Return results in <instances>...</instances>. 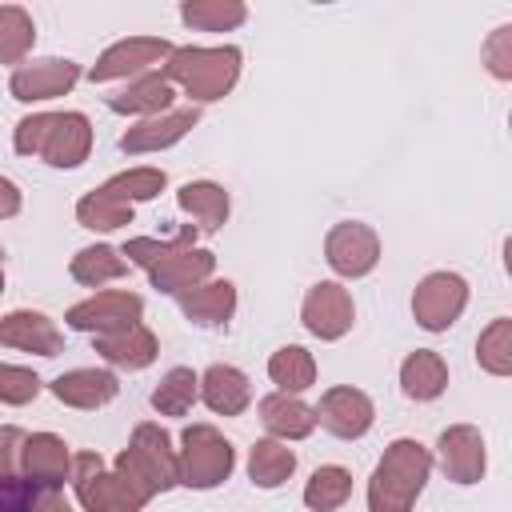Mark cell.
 I'll return each instance as SVG.
<instances>
[{
    "mask_svg": "<svg viewBox=\"0 0 512 512\" xmlns=\"http://www.w3.org/2000/svg\"><path fill=\"white\" fill-rule=\"evenodd\" d=\"M232 284H208L200 292H188L184 296V312L196 320V324H224L232 316Z\"/></svg>",
    "mask_w": 512,
    "mask_h": 512,
    "instance_id": "4316f807",
    "label": "cell"
},
{
    "mask_svg": "<svg viewBox=\"0 0 512 512\" xmlns=\"http://www.w3.org/2000/svg\"><path fill=\"white\" fill-rule=\"evenodd\" d=\"M192 400H196V376L188 368H172L164 376V384L152 392V404L160 412H168V416H184Z\"/></svg>",
    "mask_w": 512,
    "mask_h": 512,
    "instance_id": "4dcf8cb0",
    "label": "cell"
},
{
    "mask_svg": "<svg viewBox=\"0 0 512 512\" xmlns=\"http://www.w3.org/2000/svg\"><path fill=\"white\" fill-rule=\"evenodd\" d=\"M120 476L132 480L144 496H152L156 488H168L180 480V464L168 452V436L160 428H136L132 448L120 456Z\"/></svg>",
    "mask_w": 512,
    "mask_h": 512,
    "instance_id": "277c9868",
    "label": "cell"
},
{
    "mask_svg": "<svg viewBox=\"0 0 512 512\" xmlns=\"http://www.w3.org/2000/svg\"><path fill=\"white\" fill-rule=\"evenodd\" d=\"M248 400H252V388H248L244 372H236V368H228V364H216V368L204 372V404H208L212 412L236 416V412L248 408Z\"/></svg>",
    "mask_w": 512,
    "mask_h": 512,
    "instance_id": "9a60e30c",
    "label": "cell"
},
{
    "mask_svg": "<svg viewBox=\"0 0 512 512\" xmlns=\"http://www.w3.org/2000/svg\"><path fill=\"white\" fill-rule=\"evenodd\" d=\"M108 104H112L116 112H164V108L172 104V84H168V76L148 72V76H140L124 96H112Z\"/></svg>",
    "mask_w": 512,
    "mask_h": 512,
    "instance_id": "603a6c76",
    "label": "cell"
},
{
    "mask_svg": "<svg viewBox=\"0 0 512 512\" xmlns=\"http://www.w3.org/2000/svg\"><path fill=\"white\" fill-rule=\"evenodd\" d=\"M160 188H164V172H156V168H132V172L108 180L100 192L112 196V200H120V204H128V200H148Z\"/></svg>",
    "mask_w": 512,
    "mask_h": 512,
    "instance_id": "f546056e",
    "label": "cell"
},
{
    "mask_svg": "<svg viewBox=\"0 0 512 512\" xmlns=\"http://www.w3.org/2000/svg\"><path fill=\"white\" fill-rule=\"evenodd\" d=\"M96 348L104 352V360L124 364V368H144L156 356V340L140 324H132L124 332H112V336H96Z\"/></svg>",
    "mask_w": 512,
    "mask_h": 512,
    "instance_id": "ffe728a7",
    "label": "cell"
},
{
    "mask_svg": "<svg viewBox=\"0 0 512 512\" xmlns=\"http://www.w3.org/2000/svg\"><path fill=\"white\" fill-rule=\"evenodd\" d=\"M260 420H264L268 432H276V436H292V440H300V436H308V432L316 428V412L304 408L300 400H292L288 392L260 400Z\"/></svg>",
    "mask_w": 512,
    "mask_h": 512,
    "instance_id": "d6986e66",
    "label": "cell"
},
{
    "mask_svg": "<svg viewBox=\"0 0 512 512\" xmlns=\"http://www.w3.org/2000/svg\"><path fill=\"white\" fill-rule=\"evenodd\" d=\"M184 20L204 24V28H224V24H240L244 8L240 4H184Z\"/></svg>",
    "mask_w": 512,
    "mask_h": 512,
    "instance_id": "d590c367",
    "label": "cell"
},
{
    "mask_svg": "<svg viewBox=\"0 0 512 512\" xmlns=\"http://www.w3.org/2000/svg\"><path fill=\"white\" fill-rule=\"evenodd\" d=\"M400 380H404V392H408V396H416V400H432V396L444 392L448 372H444V364H440L436 352H416V356L404 360Z\"/></svg>",
    "mask_w": 512,
    "mask_h": 512,
    "instance_id": "7402d4cb",
    "label": "cell"
},
{
    "mask_svg": "<svg viewBox=\"0 0 512 512\" xmlns=\"http://www.w3.org/2000/svg\"><path fill=\"white\" fill-rule=\"evenodd\" d=\"M32 44V20L20 8H0V60H20Z\"/></svg>",
    "mask_w": 512,
    "mask_h": 512,
    "instance_id": "d6a6232c",
    "label": "cell"
},
{
    "mask_svg": "<svg viewBox=\"0 0 512 512\" xmlns=\"http://www.w3.org/2000/svg\"><path fill=\"white\" fill-rule=\"evenodd\" d=\"M52 392L76 408H96L104 400L116 396V376L112 372H96V368H80V372H68L52 384Z\"/></svg>",
    "mask_w": 512,
    "mask_h": 512,
    "instance_id": "ac0fdd59",
    "label": "cell"
},
{
    "mask_svg": "<svg viewBox=\"0 0 512 512\" xmlns=\"http://www.w3.org/2000/svg\"><path fill=\"white\" fill-rule=\"evenodd\" d=\"M16 148L20 152H40L48 164L56 168H72L84 160L88 152V120L80 112H64V116H32L20 124L16 132Z\"/></svg>",
    "mask_w": 512,
    "mask_h": 512,
    "instance_id": "7a4b0ae2",
    "label": "cell"
},
{
    "mask_svg": "<svg viewBox=\"0 0 512 512\" xmlns=\"http://www.w3.org/2000/svg\"><path fill=\"white\" fill-rule=\"evenodd\" d=\"M136 320H140V296H128V292H100V296H92V300H84L68 312L72 328H84V332H96V336L124 332Z\"/></svg>",
    "mask_w": 512,
    "mask_h": 512,
    "instance_id": "52a82bcc",
    "label": "cell"
},
{
    "mask_svg": "<svg viewBox=\"0 0 512 512\" xmlns=\"http://www.w3.org/2000/svg\"><path fill=\"white\" fill-rule=\"evenodd\" d=\"M0 284H4V276H0Z\"/></svg>",
    "mask_w": 512,
    "mask_h": 512,
    "instance_id": "f35d334b",
    "label": "cell"
},
{
    "mask_svg": "<svg viewBox=\"0 0 512 512\" xmlns=\"http://www.w3.org/2000/svg\"><path fill=\"white\" fill-rule=\"evenodd\" d=\"M464 300H468L464 280H460L456 272H436V276H428V280L416 288L412 308H416V320H420L424 328L440 332V328H448V324L460 316Z\"/></svg>",
    "mask_w": 512,
    "mask_h": 512,
    "instance_id": "ba28073f",
    "label": "cell"
},
{
    "mask_svg": "<svg viewBox=\"0 0 512 512\" xmlns=\"http://www.w3.org/2000/svg\"><path fill=\"white\" fill-rule=\"evenodd\" d=\"M480 364L488 372H508V320H496L480 336Z\"/></svg>",
    "mask_w": 512,
    "mask_h": 512,
    "instance_id": "e575fe53",
    "label": "cell"
},
{
    "mask_svg": "<svg viewBox=\"0 0 512 512\" xmlns=\"http://www.w3.org/2000/svg\"><path fill=\"white\" fill-rule=\"evenodd\" d=\"M440 456H444V468L456 484H472L480 472H484V444L472 428H452L440 436Z\"/></svg>",
    "mask_w": 512,
    "mask_h": 512,
    "instance_id": "5bb4252c",
    "label": "cell"
},
{
    "mask_svg": "<svg viewBox=\"0 0 512 512\" xmlns=\"http://www.w3.org/2000/svg\"><path fill=\"white\" fill-rule=\"evenodd\" d=\"M316 420H320L328 432L352 440V436H364V432H368V424H372V404H368V396L356 392V388H332V392L320 400Z\"/></svg>",
    "mask_w": 512,
    "mask_h": 512,
    "instance_id": "30bf717a",
    "label": "cell"
},
{
    "mask_svg": "<svg viewBox=\"0 0 512 512\" xmlns=\"http://www.w3.org/2000/svg\"><path fill=\"white\" fill-rule=\"evenodd\" d=\"M20 208V192H16V184L12 180H4L0 176V216H12Z\"/></svg>",
    "mask_w": 512,
    "mask_h": 512,
    "instance_id": "74e56055",
    "label": "cell"
},
{
    "mask_svg": "<svg viewBox=\"0 0 512 512\" xmlns=\"http://www.w3.org/2000/svg\"><path fill=\"white\" fill-rule=\"evenodd\" d=\"M164 72L180 80L196 100H216L232 88L240 72V52L236 48H184V52H172V64Z\"/></svg>",
    "mask_w": 512,
    "mask_h": 512,
    "instance_id": "3957f363",
    "label": "cell"
},
{
    "mask_svg": "<svg viewBox=\"0 0 512 512\" xmlns=\"http://www.w3.org/2000/svg\"><path fill=\"white\" fill-rule=\"evenodd\" d=\"M196 108H184V112H172V116H164V120H148V124H140V128H132L124 140H120V148L124 152H144V148H156V144H172V140H180L192 124H196Z\"/></svg>",
    "mask_w": 512,
    "mask_h": 512,
    "instance_id": "44dd1931",
    "label": "cell"
},
{
    "mask_svg": "<svg viewBox=\"0 0 512 512\" xmlns=\"http://www.w3.org/2000/svg\"><path fill=\"white\" fill-rule=\"evenodd\" d=\"M232 472V444L220 440L208 424H196L184 432V464L180 480L192 488H212Z\"/></svg>",
    "mask_w": 512,
    "mask_h": 512,
    "instance_id": "8992f818",
    "label": "cell"
},
{
    "mask_svg": "<svg viewBox=\"0 0 512 512\" xmlns=\"http://www.w3.org/2000/svg\"><path fill=\"white\" fill-rule=\"evenodd\" d=\"M0 340L8 344H20V348H32L40 356H56L60 352V332L48 324V316L40 312H12L4 324H0Z\"/></svg>",
    "mask_w": 512,
    "mask_h": 512,
    "instance_id": "2e32d148",
    "label": "cell"
},
{
    "mask_svg": "<svg viewBox=\"0 0 512 512\" xmlns=\"http://www.w3.org/2000/svg\"><path fill=\"white\" fill-rule=\"evenodd\" d=\"M268 372H272V380L280 384V392H300V388L312 384L316 364H312V356H308L304 348H280V352L272 356Z\"/></svg>",
    "mask_w": 512,
    "mask_h": 512,
    "instance_id": "83f0119b",
    "label": "cell"
},
{
    "mask_svg": "<svg viewBox=\"0 0 512 512\" xmlns=\"http://www.w3.org/2000/svg\"><path fill=\"white\" fill-rule=\"evenodd\" d=\"M76 492L92 512H136L148 500L132 480L104 476L100 472V456H92V452L76 456Z\"/></svg>",
    "mask_w": 512,
    "mask_h": 512,
    "instance_id": "5b68a950",
    "label": "cell"
},
{
    "mask_svg": "<svg viewBox=\"0 0 512 512\" xmlns=\"http://www.w3.org/2000/svg\"><path fill=\"white\" fill-rule=\"evenodd\" d=\"M424 476H428L424 448L416 440H396L372 476V488H368L372 512H408L412 496L424 488Z\"/></svg>",
    "mask_w": 512,
    "mask_h": 512,
    "instance_id": "6da1fadb",
    "label": "cell"
},
{
    "mask_svg": "<svg viewBox=\"0 0 512 512\" xmlns=\"http://www.w3.org/2000/svg\"><path fill=\"white\" fill-rule=\"evenodd\" d=\"M376 252H380L376 248V236L364 224H340L328 236V264L340 276H364L376 264Z\"/></svg>",
    "mask_w": 512,
    "mask_h": 512,
    "instance_id": "8fae6325",
    "label": "cell"
},
{
    "mask_svg": "<svg viewBox=\"0 0 512 512\" xmlns=\"http://www.w3.org/2000/svg\"><path fill=\"white\" fill-rule=\"evenodd\" d=\"M304 324H308V332H316L324 340L344 336L348 324H352V300H348V292L340 284H316L308 292V300H304Z\"/></svg>",
    "mask_w": 512,
    "mask_h": 512,
    "instance_id": "9c48e42d",
    "label": "cell"
},
{
    "mask_svg": "<svg viewBox=\"0 0 512 512\" xmlns=\"http://www.w3.org/2000/svg\"><path fill=\"white\" fill-rule=\"evenodd\" d=\"M76 212H80V220L88 228H120V224H132V204H120V200H112L104 192L84 196Z\"/></svg>",
    "mask_w": 512,
    "mask_h": 512,
    "instance_id": "1f68e13d",
    "label": "cell"
},
{
    "mask_svg": "<svg viewBox=\"0 0 512 512\" xmlns=\"http://www.w3.org/2000/svg\"><path fill=\"white\" fill-rule=\"evenodd\" d=\"M180 208H188V212L200 220V228L212 232V228L224 224V216H228V196H224V188H216V184H184V188H180Z\"/></svg>",
    "mask_w": 512,
    "mask_h": 512,
    "instance_id": "d4e9b609",
    "label": "cell"
},
{
    "mask_svg": "<svg viewBox=\"0 0 512 512\" xmlns=\"http://www.w3.org/2000/svg\"><path fill=\"white\" fill-rule=\"evenodd\" d=\"M76 76H80V68L72 60H36L12 76V92H16V100H48V96L68 92L76 84Z\"/></svg>",
    "mask_w": 512,
    "mask_h": 512,
    "instance_id": "4fadbf2b",
    "label": "cell"
},
{
    "mask_svg": "<svg viewBox=\"0 0 512 512\" xmlns=\"http://www.w3.org/2000/svg\"><path fill=\"white\" fill-rule=\"evenodd\" d=\"M172 48L164 40H124L116 48L104 52V60L92 68V80H112V76H124V72H136L160 56H168Z\"/></svg>",
    "mask_w": 512,
    "mask_h": 512,
    "instance_id": "e0dca14e",
    "label": "cell"
},
{
    "mask_svg": "<svg viewBox=\"0 0 512 512\" xmlns=\"http://www.w3.org/2000/svg\"><path fill=\"white\" fill-rule=\"evenodd\" d=\"M208 272H212V256L208 252H192V248H184V252H176V256H168V260H160L152 268V276H156V284L164 292H180V288H188L192 280H200Z\"/></svg>",
    "mask_w": 512,
    "mask_h": 512,
    "instance_id": "cb8c5ba5",
    "label": "cell"
},
{
    "mask_svg": "<svg viewBox=\"0 0 512 512\" xmlns=\"http://www.w3.org/2000/svg\"><path fill=\"white\" fill-rule=\"evenodd\" d=\"M292 468H296V456H292L288 448H280V444H272V440H264V444L252 448L248 472H252V480H256L260 488H276V484H284V480L292 476Z\"/></svg>",
    "mask_w": 512,
    "mask_h": 512,
    "instance_id": "484cf974",
    "label": "cell"
},
{
    "mask_svg": "<svg viewBox=\"0 0 512 512\" xmlns=\"http://www.w3.org/2000/svg\"><path fill=\"white\" fill-rule=\"evenodd\" d=\"M40 392V380L24 368H12V364H0V400L8 404H24Z\"/></svg>",
    "mask_w": 512,
    "mask_h": 512,
    "instance_id": "8d00e7d4",
    "label": "cell"
},
{
    "mask_svg": "<svg viewBox=\"0 0 512 512\" xmlns=\"http://www.w3.org/2000/svg\"><path fill=\"white\" fill-rule=\"evenodd\" d=\"M20 460H24V476L32 488L40 492H56L64 484V472H68V452L56 436H28L24 448H20Z\"/></svg>",
    "mask_w": 512,
    "mask_h": 512,
    "instance_id": "7c38bea8",
    "label": "cell"
},
{
    "mask_svg": "<svg viewBox=\"0 0 512 512\" xmlns=\"http://www.w3.org/2000/svg\"><path fill=\"white\" fill-rule=\"evenodd\" d=\"M348 492H352V476H348L344 468H320V472L312 476V484L304 488V504L316 508V512H328V508L344 504Z\"/></svg>",
    "mask_w": 512,
    "mask_h": 512,
    "instance_id": "f1b7e54d",
    "label": "cell"
},
{
    "mask_svg": "<svg viewBox=\"0 0 512 512\" xmlns=\"http://www.w3.org/2000/svg\"><path fill=\"white\" fill-rule=\"evenodd\" d=\"M124 272V260H116V252L112 248H84L80 256H76V264H72V276L76 280H84V284H100V280H108V276H120Z\"/></svg>",
    "mask_w": 512,
    "mask_h": 512,
    "instance_id": "836d02e7",
    "label": "cell"
}]
</instances>
